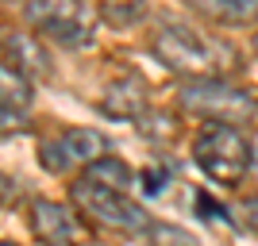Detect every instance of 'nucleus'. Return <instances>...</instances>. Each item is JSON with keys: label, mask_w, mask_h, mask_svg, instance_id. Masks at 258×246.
<instances>
[{"label": "nucleus", "mask_w": 258, "mask_h": 246, "mask_svg": "<svg viewBox=\"0 0 258 246\" xmlns=\"http://www.w3.org/2000/svg\"><path fill=\"white\" fill-rule=\"evenodd\" d=\"M0 246H16V242H0Z\"/></svg>", "instance_id": "obj_16"}, {"label": "nucleus", "mask_w": 258, "mask_h": 246, "mask_svg": "<svg viewBox=\"0 0 258 246\" xmlns=\"http://www.w3.org/2000/svg\"><path fill=\"white\" fill-rule=\"evenodd\" d=\"M35 93H31V81L27 73H20L16 65H0V108H4V127H16L23 116H27V108H31Z\"/></svg>", "instance_id": "obj_9"}, {"label": "nucleus", "mask_w": 258, "mask_h": 246, "mask_svg": "<svg viewBox=\"0 0 258 246\" xmlns=\"http://www.w3.org/2000/svg\"><path fill=\"white\" fill-rule=\"evenodd\" d=\"M85 177H89V181H100V185H112V189H123V193L135 185L131 166H127V161H119V158H112V154H104L100 161H93V166L85 170Z\"/></svg>", "instance_id": "obj_12"}, {"label": "nucleus", "mask_w": 258, "mask_h": 246, "mask_svg": "<svg viewBox=\"0 0 258 246\" xmlns=\"http://www.w3.org/2000/svg\"><path fill=\"white\" fill-rule=\"evenodd\" d=\"M193 12L216 23H250L258 20V0H185Z\"/></svg>", "instance_id": "obj_11"}, {"label": "nucleus", "mask_w": 258, "mask_h": 246, "mask_svg": "<svg viewBox=\"0 0 258 246\" xmlns=\"http://www.w3.org/2000/svg\"><path fill=\"white\" fill-rule=\"evenodd\" d=\"M147 238H151V246H197V238L189 231H181L173 223H154L147 231Z\"/></svg>", "instance_id": "obj_13"}, {"label": "nucleus", "mask_w": 258, "mask_h": 246, "mask_svg": "<svg viewBox=\"0 0 258 246\" xmlns=\"http://www.w3.org/2000/svg\"><path fill=\"white\" fill-rule=\"evenodd\" d=\"M154 58H158L170 73L201 81V77H220L227 65V50H220V43H212L208 35L185 27V23H162L154 35Z\"/></svg>", "instance_id": "obj_1"}, {"label": "nucleus", "mask_w": 258, "mask_h": 246, "mask_svg": "<svg viewBox=\"0 0 258 246\" xmlns=\"http://www.w3.org/2000/svg\"><path fill=\"white\" fill-rule=\"evenodd\" d=\"M23 16L43 39L62 46H85L93 39V12L85 0H27Z\"/></svg>", "instance_id": "obj_5"}, {"label": "nucleus", "mask_w": 258, "mask_h": 246, "mask_svg": "<svg viewBox=\"0 0 258 246\" xmlns=\"http://www.w3.org/2000/svg\"><path fill=\"white\" fill-rule=\"evenodd\" d=\"M170 177H173L170 170H147V173H139V185H143V193H147V196H158L162 189L170 185Z\"/></svg>", "instance_id": "obj_15"}, {"label": "nucleus", "mask_w": 258, "mask_h": 246, "mask_svg": "<svg viewBox=\"0 0 258 246\" xmlns=\"http://www.w3.org/2000/svg\"><path fill=\"white\" fill-rule=\"evenodd\" d=\"M70 200H74L77 212L89 215L93 223L112 227V231H123V235H147V231L154 227L151 212H147L139 200H131L123 189H112V185L89 181L85 173L70 185Z\"/></svg>", "instance_id": "obj_2"}, {"label": "nucleus", "mask_w": 258, "mask_h": 246, "mask_svg": "<svg viewBox=\"0 0 258 246\" xmlns=\"http://www.w3.org/2000/svg\"><path fill=\"white\" fill-rule=\"evenodd\" d=\"M143 108H147V85L139 73H123L119 81H112L100 100V112L112 119H139Z\"/></svg>", "instance_id": "obj_8"}, {"label": "nucleus", "mask_w": 258, "mask_h": 246, "mask_svg": "<svg viewBox=\"0 0 258 246\" xmlns=\"http://www.w3.org/2000/svg\"><path fill=\"white\" fill-rule=\"evenodd\" d=\"M4 62L16 65V69L27 73V77H50V58H46V50L39 46V39H31V35H23V31L4 35Z\"/></svg>", "instance_id": "obj_10"}, {"label": "nucleus", "mask_w": 258, "mask_h": 246, "mask_svg": "<svg viewBox=\"0 0 258 246\" xmlns=\"http://www.w3.org/2000/svg\"><path fill=\"white\" fill-rule=\"evenodd\" d=\"M181 108L189 116H201L205 123H243L258 112V104L243 89L227 85L224 77H201L181 89Z\"/></svg>", "instance_id": "obj_4"}, {"label": "nucleus", "mask_w": 258, "mask_h": 246, "mask_svg": "<svg viewBox=\"0 0 258 246\" xmlns=\"http://www.w3.org/2000/svg\"><path fill=\"white\" fill-rule=\"evenodd\" d=\"M193 161L216 185H239L250 170V142L231 123H208L193 139Z\"/></svg>", "instance_id": "obj_3"}, {"label": "nucleus", "mask_w": 258, "mask_h": 246, "mask_svg": "<svg viewBox=\"0 0 258 246\" xmlns=\"http://www.w3.org/2000/svg\"><path fill=\"white\" fill-rule=\"evenodd\" d=\"M108 150H112V146H108V139L100 135V131L70 127V131H62L58 139H50V142L39 146V161H43L46 173H74V170L85 173L93 161L104 158Z\"/></svg>", "instance_id": "obj_6"}, {"label": "nucleus", "mask_w": 258, "mask_h": 246, "mask_svg": "<svg viewBox=\"0 0 258 246\" xmlns=\"http://www.w3.org/2000/svg\"><path fill=\"white\" fill-rule=\"evenodd\" d=\"M104 16L112 23H131V20H139V16H143V0H108Z\"/></svg>", "instance_id": "obj_14"}, {"label": "nucleus", "mask_w": 258, "mask_h": 246, "mask_svg": "<svg viewBox=\"0 0 258 246\" xmlns=\"http://www.w3.org/2000/svg\"><path fill=\"white\" fill-rule=\"evenodd\" d=\"M27 223H31V235L43 246H77L85 238V223L74 208H66L58 200H31L27 208Z\"/></svg>", "instance_id": "obj_7"}, {"label": "nucleus", "mask_w": 258, "mask_h": 246, "mask_svg": "<svg viewBox=\"0 0 258 246\" xmlns=\"http://www.w3.org/2000/svg\"><path fill=\"white\" fill-rule=\"evenodd\" d=\"M254 50H258V35H254Z\"/></svg>", "instance_id": "obj_17"}]
</instances>
